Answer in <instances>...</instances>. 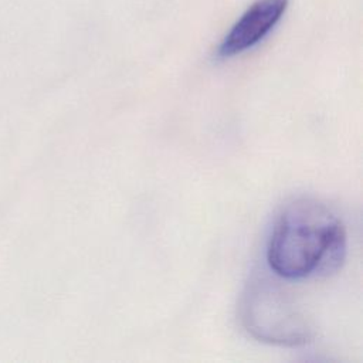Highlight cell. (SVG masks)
<instances>
[{
	"mask_svg": "<svg viewBox=\"0 0 363 363\" xmlns=\"http://www.w3.org/2000/svg\"><path fill=\"white\" fill-rule=\"evenodd\" d=\"M288 3L289 0H255L223 37L217 55L230 58L261 43L281 21Z\"/></svg>",
	"mask_w": 363,
	"mask_h": 363,
	"instance_id": "cell-3",
	"label": "cell"
},
{
	"mask_svg": "<svg viewBox=\"0 0 363 363\" xmlns=\"http://www.w3.org/2000/svg\"><path fill=\"white\" fill-rule=\"evenodd\" d=\"M242 328L254 339L277 346H302L315 332L295 299L275 281L254 275L247 284L238 308Z\"/></svg>",
	"mask_w": 363,
	"mask_h": 363,
	"instance_id": "cell-2",
	"label": "cell"
},
{
	"mask_svg": "<svg viewBox=\"0 0 363 363\" xmlns=\"http://www.w3.org/2000/svg\"><path fill=\"white\" fill-rule=\"evenodd\" d=\"M346 244L340 218L322 201L301 197L279 211L269 235L267 259L282 278L329 275L343 264Z\"/></svg>",
	"mask_w": 363,
	"mask_h": 363,
	"instance_id": "cell-1",
	"label": "cell"
}]
</instances>
